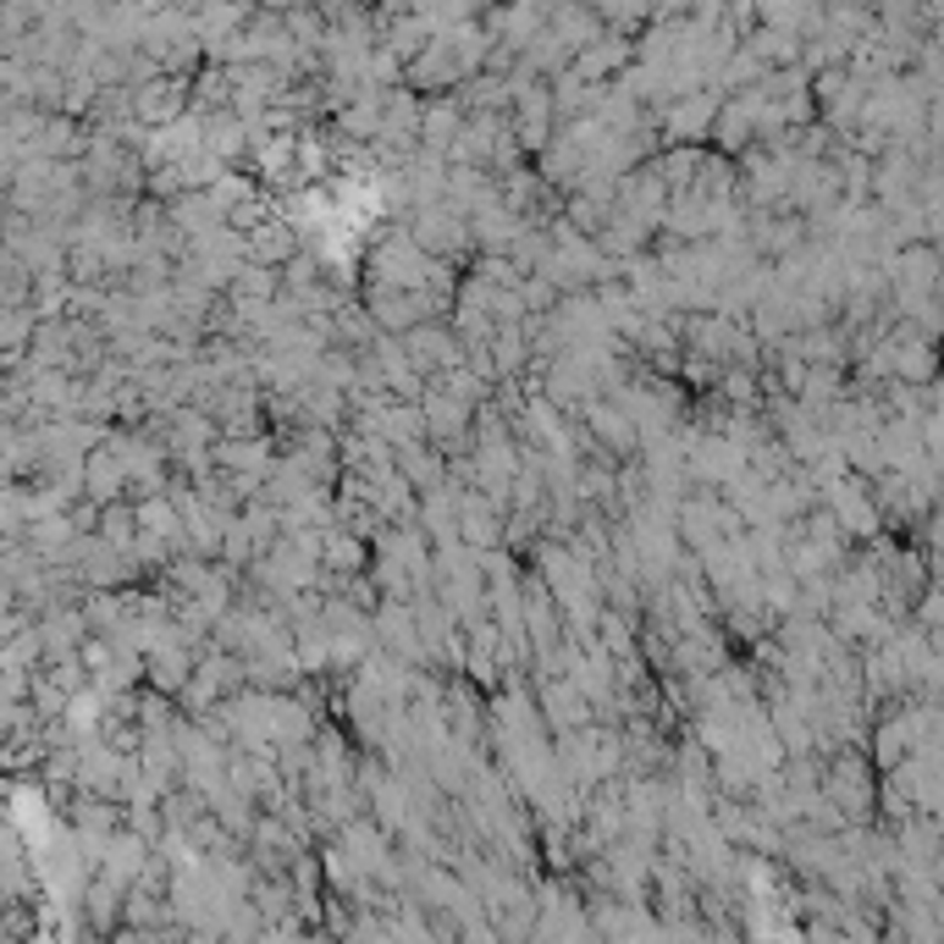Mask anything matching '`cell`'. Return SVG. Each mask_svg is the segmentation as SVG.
I'll use <instances>...</instances> for the list:
<instances>
[{"mask_svg":"<svg viewBox=\"0 0 944 944\" xmlns=\"http://www.w3.org/2000/svg\"><path fill=\"white\" fill-rule=\"evenodd\" d=\"M150 679H156L160 690H177V685L188 679V652H182V640H177L171 629H166V640L150 652Z\"/></svg>","mask_w":944,"mask_h":944,"instance_id":"obj_2","label":"cell"},{"mask_svg":"<svg viewBox=\"0 0 944 944\" xmlns=\"http://www.w3.org/2000/svg\"><path fill=\"white\" fill-rule=\"evenodd\" d=\"M244 249L255 255L249 266H260V260L271 266V260H288V255H294V232H288L282 221H266V227H255V232L244 238Z\"/></svg>","mask_w":944,"mask_h":944,"instance_id":"obj_3","label":"cell"},{"mask_svg":"<svg viewBox=\"0 0 944 944\" xmlns=\"http://www.w3.org/2000/svg\"><path fill=\"white\" fill-rule=\"evenodd\" d=\"M326 569H354L359 564V541H348L342 530H326Z\"/></svg>","mask_w":944,"mask_h":944,"instance_id":"obj_5","label":"cell"},{"mask_svg":"<svg viewBox=\"0 0 944 944\" xmlns=\"http://www.w3.org/2000/svg\"><path fill=\"white\" fill-rule=\"evenodd\" d=\"M707 122H713V100H707V95H690V100H679V106L668 111V122H663V128H668L674 139H696Z\"/></svg>","mask_w":944,"mask_h":944,"instance_id":"obj_4","label":"cell"},{"mask_svg":"<svg viewBox=\"0 0 944 944\" xmlns=\"http://www.w3.org/2000/svg\"><path fill=\"white\" fill-rule=\"evenodd\" d=\"M177 111H182V83H171V78H160V83H150V89L133 95V117H139V122L177 128Z\"/></svg>","mask_w":944,"mask_h":944,"instance_id":"obj_1","label":"cell"},{"mask_svg":"<svg viewBox=\"0 0 944 944\" xmlns=\"http://www.w3.org/2000/svg\"><path fill=\"white\" fill-rule=\"evenodd\" d=\"M271 288H277V277H271V271H260V266H249V271H238V294H255V299H271Z\"/></svg>","mask_w":944,"mask_h":944,"instance_id":"obj_6","label":"cell"}]
</instances>
